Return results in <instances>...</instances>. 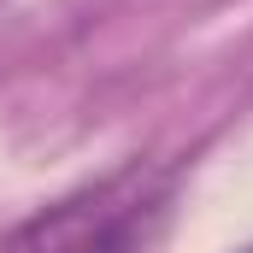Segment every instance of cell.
Listing matches in <instances>:
<instances>
[{"label":"cell","mask_w":253,"mask_h":253,"mask_svg":"<svg viewBox=\"0 0 253 253\" xmlns=\"http://www.w3.org/2000/svg\"><path fill=\"white\" fill-rule=\"evenodd\" d=\"M177 165L129 159L112 177L12 224L0 253H147L177 212Z\"/></svg>","instance_id":"cell-1"},{"label":"cell","mask_w":253,"mask_h":253,"mask_svg":"<svg viewBox=\"0 0 253 253\" xmlns=\"http://www.w3.org/2000/svg\"><path fill=\"white\" fill-rule=\"evenodd\" d=\"M248 253H253V248H248Z\"/></svg>","instance_id":"cell-2"}]
</instances>
